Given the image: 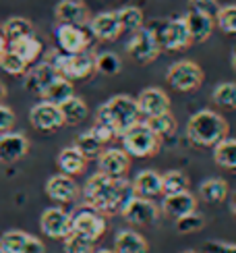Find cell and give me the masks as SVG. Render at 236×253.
Masks as SVG:
<instances>
[{
	"label": "cell",
	"instance_id": "1",
	"mask_svg": "<svg viewBox=\"0 0 236 253\" xmlns=\"http://www.w3.org/2000/svg\"><path fill=\"white\" fill-rule=\"evenodd\" d=\"M83 195L87 206L110 216V214H120L124 206L135 197V191H133V183L126 181L124 176L114 178L98 170L85 183Z\"/></svg>",
	"mask_w": 236,
	"mask_h": 253
},
{
	"label": "cell",
	"instance_id": "2",
	"mask_svg": "<svg viewBox=\"0 0 236 253\" xmlns=\"http://www.w3.org/2000/svg\"><path fill=\"white\" fill-rule=\"evenodd\" d=\"M228 121L216 110L203 108L195 112L187 123V139L197 147H213L228 137Z\"/></svg>",
	"mask_w": 236,
	"mask_h": 253
},
{
	"label": "cell",
	"instance_id": "3",
	"mask_svg": "<svg viewBox=\"0 0 236 253\" xmlns=\"http://www.w3.org/2000/svg\"><path fill=\"white\" fill-rule=\"evenodd\" d=\"M139 117H141V110H139L137 98L126 96V93H118L106 104H102L95 121L108 125L116 137H122L126 129H131L135 123H139Z\"/></svg>",
	"mask_w": 236,
	"mask_h": 253
},
{
	"label": "cell",
	"instance_id": "4",
	"mask_svg": "<svg viewBox=\"0 0 236 253\" xmlns=\"http://www.w3.org/2000/svg\"><path fill=\"white\" fill-rule=\"evenodd\" d=\"M120 139L122 150L133 158H152L159 152V143H162V139L152 131V126L141 121L126 129Z\"/></svg>",
	"mask_w": 236,
	"mask_h": 253
},
{
	"label": "cell",
	"instance_id": "5",
	"mask_svg": "<svg viewBox=\"0 0 236 253\" xmlns=\"http://www.w3.org/2000/svg\"><path fill=\"white\" fill-rule=\"evenodd\" d=\"M50 65L60 77H67L71 81L77 79H87L95 71V56H91L87 50L77 52V54H67V52H52L50 54Z\"/></svg>",
	"mask_w": 236,
	"mask_h": 253
},
{
	"label": "cell",
	"instance_id": "6",
	"mask_svg": "<svg viewBox=\"0 0 236 253\" xmlns=\"http://www.w3.org/2000/svg\"><path fill=\"white\" fill-rule=\"evenodd\" d=\"M159 52H162V44H159V29L156 27L143 25L135 34H131V40L126 42V54L139 65L154 62L159 56Z\"/></svg>",
	"mask_w": 236,
	"mask_h": 253
},
{
	"label": "cell",
	"instance_id": "7",
	"mask_svg": "<svg viewBox=\"0 0 236 253\" xmlns=\"http://www.w3.org/2000/svg\"><path fill=\"white\" fill-rule=\"evenodd\" d=\"M166 81L176 91H195L203 83V69L193 60H178L166 71Z\"/></svg>",
	"mask_w": 236,
	"mask_h": 253
},
{
	"label": "cell",
	"instance_id": "8",
	"mask_svg": "<svg viewBox=\"0 0 236 253\" xmlns=\"http://www.w3.org/2000/svg\"><path fill=\"white\" fill-rule=\"evenodd\" d=\"M71 220H73V233H79L91 241L102 239L106 233V226H108L106 224V216L87 204L75 210L71 214Z\"/></svg>",
	"mask_w": 236,
	"mask_h": 253
},
{
	"label": "cell",
	"instance_id": "9",
	"mask_svg": "<svg viewBox=\"0 0 236 253\" xmlns=\"http://www.w3.org/2000/svg\"><path fill=\"white\" fill-rule=\"evenodd\" d=\"M159 44H162V50H170V52L187 50L193 44L187 19L176 17V19L166 21V23L159 27Z\"/></svg>",
	"mask_w": 236,
	"mask_h": 253
},
{
	"label": "cell",
	"instance_id": "10",
	"mask_svg": "<svg viewBox=\"0 0 236 253\" xmlns=\"http://www.w3.org/2000/svg\"><path fill=\"white\" fill-rule=\"evenodd\" d=\"M120 216L135 226H152L159 220V208L156 206L154 199L145 197H133L131 202L124 206Z\"/></svg>",
	"mask_w": 236,
	"mask_h": 253
},
{
	"label": "cell",
	"instance_id": "11",
	"mask_svg": "<svg viewBox=\"0 0 236 253\" xmlns=\"http://www.w3.org/2000/svg\"><path fill=\"white\" fill-rule=\"evenodd\" d=\"M39 226L46 237L64 241L73 230V220H71V214L64 212L62 208H48L39 218Z\"/></svg>",
	"mask_w": 236,
	"mask_h": 253
},
{
	"label": "cell",
	"instance_id": "12",
	"mask_svg": "<svg viewBox=\"0 0 236 253\" xmlns=\"http://www.w3.org/2000/svg\"><path fill=\"white\" fill-rule=\"evenodd\" d=\"M29 123L34 125L38 131L52 133V131L60 129V126L64 125V117H62L60 106H56V104H52V102L41 100V102H38L36 106L29 110Z\"/></svg>",
	"mask_w": 236,
	"mask_h": 253
},
{
	"label": "cell",
	"instance_id": "13",
	"mask_svg": "<svg viewBox=\"0 0 236 253\" xmlns=\"http://www.w3.org/2000/svg\"><path fill=\"white\" fill-rule=\"evenodd\" d=\"M98 166H100V172L120 178V176H126L128 168H131V156L122 147H108V150H104L98 156Z\"/></svg>",
	"mask_w": 236,
	"mask_h": 253
},
{
	"label": "cell",
	"instance_id": "14",
	"mask_svg": "<svg viewBox=\"0 0 236 253\" xmlns=\"http://www.w3.org/2000/svg\"><path fill=\"white\" fill-rule=\"evenodd\" d=\"M56 42L62 52L67 54H77V52H85L89 48V36L85 34V29L79 25H58L56 27Z\"/></svg>",
	"mask_w": 236,
	"mask_h": 253
},
{
	"label": "cell",
	"instance_id": "15",
	"mask_svg": "<svg viewBox=\"0 0 236 253\" xmlns=\"http://www.w3.org/2000/svg\"><path fill=\"white\" fill-rule=\"evenodd\" d=\"M29 150V141L21 133H0V164H15Z\"/></svg>",
	"mask_w": 236,
	"mask_h": 253
},
{
	"label": "cell",
	"instance_id": "16",
	"mask_svg": "<svg viewBox=\"0 0 236 253\" xmlns=\"http://www.w3.org/2000/svg\"><path fill=\"white\" fill-rule=\"evenodd\" d=\"M46 193L50 199H54L58 204H73L79 195V187L73 181V176L60 172V174H54L48 178Z\"/></svg>",
	"mask_w": 236,
	"mask_h": 253
},
{
	"label": "cell",
	"instance_id": "17",
	"mask_svg": "<svg viewBox=\"0 0 236 253\" xmlns=\"http://www.w3.org/2000/svg\"><path fill=\"white\" fill-rule=\"evenodd\" d=\"M139 104V110H141L143 117H157V114H164L170 112V98L164 89L159 87H147L139 93L137 98Z\"/></svg>",
	"mask_w": 236,
	"mask_h": 253
},
{
	"label": "cell",
	"instance_id": "18",
	"mask_svg": "<svg viewBox=\"0 0 236 253\" xmlns=\"http://www.w3.org/2000/svg\"><path fill=\"white\" fill-rule=\"evenodd\" d=\"M89 31H91L93 38H98L102 42H114L122 34V27H120V21H118L116 10L100 13L93 19H89Z\"/></svg>",
	"mask_w": 236,
	"mask_h": 253
},
{
	"label": "cell",
	"instance_id": "19",
	"mask_svg": "<svg viewBox=\"0 0 236 253\" xmlns=\"http://www.w3.org/2000/svg\"><path fill=\"white\" fill-rule=\"evenodd\" d=\"M197 210V197L193 195L191 191H182V193H174V195H164L162 202V212L168 218H182L191 212Z\"/></svg>",
	"mask_w": 236,
	"mask_h": 253
},
{
	"label": "cell",
	"instance_id": "20",
	"mask_svg": "<svg viewBox=\"0 0 236 253\" xmlns=\"http://www.w3.org/2000/svg\"><path fill=\"white\" fill-rule=\"evenodd\" d=\"M54 15H56V21L62 25H87L89 23V13L85 4L77 2V0H60L54 8Z\"/></svg>",
	"mask_w": 236,
	"mask_h": 253
},
{
	"label": "cell",
	"instance_id": "21",
	"mask_svg": "<svg viewBox=\"0 0 236 253\" xmlns=\"http://www.w3.org/2000/svg\"><path fill=\"white\" fill-rule=\"evenodd\" d=\"M133 191L137 197H145V199H154L162 193V174L147 168V170H141L135 178H133Z\"/></svg>",
	"mask_w": 236,
	"mask_h": 253
},
{
	"label": "cell",
	"instance_id": "22",
	"mask_svg": "<svg viewBox=\"0 0 236 253\" xmlns=\"http://www.w3.org/2000/svg\"><path fill=\"white\" fill-rule=\"evenodd\" d=\"M185 19H187V25H189L193 42H205V40L211 38L213 27H216V17L191 8L189 13L185 15Z\"/></svg>",
	"mask_w": 236,
	"mask_h": 253
},
{
	"label": "cell",
	"instance_id": "23",
	"mask_svg": "<svg viewBox=\"0 0 236 253\" xmlns=\"http://www.w3.org/2000/svg\"><path fill=\"white\" fill-rule=\"evenodd\" d=\"M58 77V73L54 71V67L50 65V62H41V65L34 67L27 75H25V89L31 91V93H38V96H41L44 93V89L50 85L52 81H54Z\"/></svg>",
	"mask_w": 236,
	"mask_h": 253
},
{
	"label": "cell",
	"instance_id": "24",
	"mask_svg": "<svg viewBox=\"0 0 236 253\" xmlns=\"http://www.w3.org/2000/svg\"><path fill=\"white\" fill-rule=\"evenodd\" d=\"M114 251L116 253H147L149 243L141 233L124 228V230H118L114 237Z\"/></svg>",
	"mask_w": 236,
	"mask_h": 253
},
{
	"label": "cell",
	"instance_id": "25",
	"mask_svg": "<svg viewBox=\"0 0 236 253\" xmlns=\"http://www.w3.org/2000/svg\"><path fill=\"white\" fill-rule=\"evenodd\" d=\"M228 195H230V187L220 176L205 178V181L199 185V197L205 204H222L228 199Z\"/></svg>",
	"mask_w": 236,
	"mask_h": 253
},
{
	"label": "cell",
	"instance_id": "26",
	"mask_svg": "<svg viewBox=\"0 0 236 253\" xmlns=\"http://www.w3.org/2000/svg\"><path fill=\"white\" fill-rule=\"evenodd\" d=\"M8 50H13L15 54H19L27 65H34V62L41 56V52H44V46H41V42L31 34V36L8 42Z\"/></svg>",
	"mask_w": 236,
	"mask_h": 253
},
{
	"label": "cell",
	"instance_id": "27",
	"mask_svg": "<svg viewBox=\"0 0 236 253\" xmlns=\"http://www.w3.org/2000/svg\"><path fill=\"white\" fill-rule=\"evenodd\" d=\"M56 162H58L60 172L69 174V176H77V174H81L85 170L87 158H85L75 145H69V147H64V150L58 154Z\"/></svg>",
	"mask_w": 236,
	"mask_h": 253
},
{
	"label": "cell",
	"instance_id": "28",
	"mask_svg": "<svg viewBox=\"0 0 236 253\" xmlns=\"http://www.w3.org/2000/svg\"><path fill=\"white\" fill-rule=\"evenodd\" d=\"M213 162L224 170L236 172V139L224 137L220 143L213 145Z\"/></svg>",
	"mask_w": 236,
	"mask_h": 253
},
{
	"label": "cell",
	"instance_id": "29",
	"mask_svg": "<svg viewBox=\"0 0 236 253\" xmlns=\"http://www.w3.org/2000/svg\"><path fill=\"white\" fill-rule=\"evenodd\" d=\"M73 96H75L73 81L67 79V77H60V75L44 89V93H41V98H44L46 102H52V104H56V106L64 104V102H67L69 98H73Z\"/></svg>",
	"mask_w": 236,
	"mask_h": 253
},
{
	"label": "cell",
	"instance_id": "30",
	"mask_svg": "<svg viewBox=\"0 0 236 253\" xmlns=\"http://www.w3.org/2000/svg\"><path fill=\"white\" fill-rule=\"evenodd\" d=\"M60 110L64 117V125H79L87 119V114H89V108H87V104H85V100H81L77 96H73L64 104H60Z\"/></svg>",
	"mask_w": 236,
	"mask_h": 253
},
{
	"label": "cell",
	"instance_id": "31",
	"mask_svg": "<svg viewBox=\"0 0 236 253\" xmlns=\"http://www.w3.org/2000/svg\"><path fill=\"white\" fill-rule=\"evenodd\" d=\"M211 100L224 110H236V81L218 83L211 91Z\"/></svg>",
	"mask_w": 236,
	"mask_h": 253
},
{
	"label": "cell",
	"instance_id": "32",
	"mask_svg": "<svg viewBox=\"0 0 236 253\" xmlns=\"http://www.w3.org/2000/svg\"><path fill=\"white\" fill-rule=\"evenodd\" d=\"M189 187H191V181L182 170H166L162 174V193L164 195L189 191Z\"/></svg>",
	"mask_w": 236,
	"mask_h": 253
},
{
	"label": "cell",
	"instance_id": "33",
	"mask_svg": "<svg viewBox=\"0 0 236 253\" xmlns=\"http://www.w3.org/2000/svg\"><path fill=\"white\" fill-rule=\"evenodd\" d=\"M149 126H152V131L159 137V139H168V137H174L176 133V119L172 117L170 112H164V114H157V117H149L145 121Z\"/></svg>",
	"mask_w": 236,
	"mask_h": 253
},
{
	"label": "cell",
	"instance_id": "34",
	"mask_svg": "<svg viewBox=\"0 0 236 253\" xmlns=\"http://www.w3.org/2000/svg\"><path fill=\"white\" fill-rule=\"evenodd\" d=\"M118 21H120V27H122V34H135L137 29L143 27V10L139 6H124L120 10H116Z\"/></svg>",
	"mask_w": 236,
	"mask_h": 253
},
{
	"label": "cell",
	"instance_id": "35",
	"mask_svg": "<svg viewBox=\"0 0 236 253\" xmlns=\"http://www.w3.org/2000/svg\"><path fill=\"white\" fill-rule=\"evenodd\" d=\"M75 147L87 158V160H95L102 152H104V143L95 137L91 131H85L77 137V141H75Z\"/></svg>",
	"mask_w": 236,
	"mask_h": 253
},
{
	"label": "cell",
	"instance_id": "36",
	"mask_svg": "<svg viewBox=\"0 0 236 253\" xmlns=\"http://www.w3.org/2000/svg\"><path fill=\"white\" fill-rule=\"evenodd\" d=\"M2 34L6 38V42H13V40H19V38H25V36H31L34 34V27L27 19L23 17H13L8 19L4 27H2Z\"/></svg>",
	"mask_w": 236,
	"mask_h": 253
},
{
	"label": "cell",
	"instance_id": "37",
	"mask_svg": "<svg viewBox=\"0 0 236 253\" xmlns=\"http://www.w3.org/2000/svg\"><path fill=\"white\" fill-rule=\"evenodd\" d=\"M27 237L29 235L23 233V230H6V233L0 237V249L4 253H23Z\"/></svg>",
	"mask_w": 236,
	"mask_h": 253
},
{
	"label": "cell",
	"instance_id": "38",
	"mask_svg": "<svg viewBox=\"0 0 236 253\" xmlns=\"http://www.w3.org/2000/svg\"><path fill=\"white\" fill-rule=\"evenodd\" d=\"M120 69H122V62L114 52H102V54L95 56V71L102 73V75H108V77L118 75Z\"/></svg>",
	"mask_w": 236,
	"mask_h": 253
},
{
	"label": "cell",
	"instance_id": "39",
	"mask_svg": "<svg viewBox=\"0 0 236 253\" xmlns=\"http://www.w3.org/2000/svg\"><path fill=\"white\" fill-rule=\"evenodd\" d=\"M27 62L21 58L19 54H15L13 50H6L2 52V56H0V69H2L4 73H8V75H23V73L27 71Z\"/></svg>",
	"mask_w": 236,
	"mask_h": 253
},
{
	"label": "cell",
	"instance_id": "40",
	"mask_svg": "<svg viewBox=\"0 0 236 253\" xmlns=\"http://www.w3.org/2000/svg\"><path fill=\"white\" fill-rule=\"evenodd\" d=\"M216 25L228 36H236V4L220 6L216 13Z\"/></svg>",
	"mask_w": 236,
	"mask_h": 253
},
{
	"label": "cell",
	"instance_id": "41",
	"mask_svg": "<svg viewBox=\"0 0 236 253\" xmlns=\"http://www.w3.org/2000/svg\"><path fill=\"white\" fill-rule=\"evenodd\" d=\"M93 243L95 241L71 230V235L64 239V253H93Z\"/></svg>",
	"mask_w": 236,
	"mask_h": 253
},
{
	"label": "cell",
	"instance_id": "42",
	"mask_svg": "<svg viewBox=\"0 0 236 253\" xmlns=\"http://www.w3.org/2000/svg\"><path fill=\"white\" fill-rule=\"evenodd\" d=\"M203 226H205V218H203V216L197 212V210L176 220V230H178L180 235L199 233V230H203Z\"/></svg>",
	"mask_w": 236,
	"mask_h": 253
},
{
	"label": "cell",
	"instance_id": "43",
	"mask_svg": "<svg viewBox=\"0 0 236 253\" xmlns=\"http://www.w3.org/2000/svg\"><path fill=\"white\" fill-rule=\"evenodd\" d=\"M203 253H236V243H228V241H220V239H209Z\"/></svg>",
	"mask_w": 236,
	"mask_h": 253
},
{
	"label": "cell",
	"instance_id": "44",
	"mask_svg": "<svg viewBox=\"0 0 236 253\" xmlns=\"http://www.w3.org/2000/svg\"><path fill=\"white\" fill-rule=\"evenodd\" d=\"M89 131H91V133H93L95 137H98V139H100V141H102L104 145H106V143H110V141L114 139V137H116V135H114V131L110 129L108 125H104V123H98V121H95V125L91 126Z\"/></svg>",
	"mask_w": 236,
	"mask_h": 253
},
{
	"label": "cell",
	"instance_id": "45",
	"mask_svg": "<svg viewBox=\"0 0 236 253\" xmlns=\"http://www.w3.org/2000/svg\"><path fill=\"white\" fill-rule=\"evenodd\" d=\"M189 2H191V8L201 10V13H207L211 17H216L218 8H220L218 0H189Z\"/></svg>",
	"mask_w": 236,
	"mask_h": 253
},
{
	"label": "cell",
	"instance_id": "46",
	"mask_svg": "<svg viewBox=\"0 0 236 253\" xmlns=\"http://www.w3.org/2000/svg\"><path fill=\"white\" fill-rule=\"evenodd\" d=\"M15 126V112L4 104H0V133H6Z\"/></svg>",
	"mask_w": 236,
	"mask_h": 253
},
{
	"label": "cell",
	"instance_id": "47",
	"mask_svg": "<svg viewBox=\"0 0 236 253\" xmlns=\"http://www.w3.org/2000/svg\"><path fill=\"white\" fill-rule=\"evenodd\" d=\"M23 253H46V247H44V243L38 239V237H27V243H25V247H23Z\"/></svg>",
	"mask_w": 236,
	"mask_h": 253
},
{
	"label": "cell",
	"instance_id": "48",
	"mask_svg": "<svg viewBox=\"0 0 236 253\" xmlns=\"http://www.w3.org/2000/svg\"><path fill=\"white\" fill-rule=\"evenodd\" d=\"M226 202H228V210H230V214L236 218V191L228 195V199H226Z\"/></svg>",
	"mask_w": 236,
	"mask_h": 253
},
{
	"label": "cell",
	"instance_id": "49",
	"mask_svg": "<svg viewBox=\"0 0 236 253\" xmlns=\"http://www.w3.org/2000/svg\"><path fill=\"white\" fill-rule=\"evenodd\" d=\"M6 46H8V42H6L4 34H2V29H0V56H2V52L6 50Z\"/></svg>",
	"mask_w": 236,
	"mask_h": 253
},
{
	"label": "cell",
	"instance_id": "50",
	"mask_svg": "<svg viewBox=\"0 0 236 253\" xmlns=\"http://www.w3.org/2000/svg\"><path fill=\"white\" fill-rule=\"evenodd\" d=\"M93 253H116V251H112V249H98V251H93Z\"/></svg>",
	"mask_w": 236,
	"mask_h": 253
},
{
	"label": "cell",
	"instance_id": "51",
	"mask_svg": "<svg viewBox=\"0 0 236 253\" xmlns=\"http://www.w3.org/2000/svg\"><path fill=\"white\" fill-rule=\"evenodd\" d=\"M232 69L236 71V52H234V54H232Z\"/></svg>",
	"mask_w": 236,
	"mask_h": 253
},
{
	"label": "cell",
	"instance_id": "52",
	"mask_svg": "<svg viewBox=\"0 0 236 253\" xmlns=\"http://www.w3.org/2000/svg\"><path fill=\"white\" fill-rule=\"evenodd\" d=\"M2 93H4V87H2V83H0V96H2Z\"/></svg>",
	"mask_w": 236,
	"mask_h": 253
},
{
	"label": "cell",
	"instance_id": "53",
	"mask_svg": "<svg viewBox=\"0 0 236 253\" xmlns=\"http://www.w3.org/2000/svg\"><path fill=\"white\" fill-rule=\"evenodd\" d=\"M182 253H199V251H182Z\"/></svg>",
	"mask_w": 236,
	"mask_h": 253
},
{
	"label": "cell",
	"instance_id": "54",
	"mask_svg": "<svg viewBox=\"0 0 236 253\" xmlns=\"http://www.w3.org/2000/svg\"><path fill=\"white\" fill-rule=\"evenodd\" d=\"M0 253H4V251H2V249H0Z\"/></svg>",
	"mask_w": 236,
	"mask_h": 253
}]
</instances>
